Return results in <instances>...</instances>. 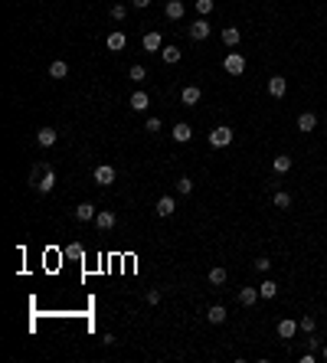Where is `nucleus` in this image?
<instances>
[{"instance_id":"obj_2","label":"nucleus","mask_w":327,"mask_h":363,"mask_svg":"<svg viewBox=\"0 0 327 363\" xmlns=\"http://www.w3.org/2000/svg\"><path fill=\"white\" fill-rule=\"evenodd\" d=\"M210 144H213V148H229V144H232V128H229V124L213 128L210 131Z\"/></svg>"},{"instance_id":"obj_21","label":"nucleus","mask_w":327,"mask_h":363,"mask_svg":"<svg viewBox=\"0 0 327 363\" xmlns=\"http://www.w3.org/2000/svg\"><path fill=\"white\" fill-rule=\"evenodd\" d=\"M226 317H229V311L222 308V304H213V308L206 311V321H210V324H222Z\"/></svg>"},{"instance_id":"obj_16","label":"nucleus","mask_w":327,"mask_h":363,"mask_svg":"<svg viewBox=\"0 0 327 363\" xmlns=\"http://www.w3.org/2000/svg\"><path fill=\"white\" fill-rule=\"evenodd\" d=\"M53 187H56V173H53V167H46V173L36 184V193H53Z\"/></svg>"},{"instance_id":"obj_24","label":"nucleus","mask_w":327,"mask_h":363,"mask_svg":"<svg viewBox=\"0 0 327 363\" xmlns=\"http://www.w3.org/2000/svg\"><path fill=\"white\" fill-rule=\"evenodd\" d=\"M272 167H275L278 173H288V170H291V157H288V154H278V157L272 160Z\"/></svg>"},{"instance_id":"obj_23","label":"nucleus","mask_w":327,"mask_h":363,"mask_svg":"<svg viewBox=\"0 0 327 363\" xmlns=\"http://www.w3.org/2000/svg\"><path fill=\"white\" fill-rule=\"evenodd\" d=\"M259 295H262V298H275V295H278V285L272 282V278H265V282L259 285Z\"/></svg>"},{"instance_id":"obj_34","label":"nucleus","mask_w":327,"mask_h":363,"mask_svg":"<svg viewBox=\"0 0 327 363\" xmlns=\"http://www.w3.org/2000/svg\"><path fill=\"white\" fill-rule=\"evenodd\" d=\"M144 128H148L151 134H154V131H161V118H154V115H151V118H148V124H144Z\"/></svg>"},{"instance_id":"obj_6","label":"nucleus","mask_w":327,"mask_h":363,"mask_svg":"<svg viewBox=\"0 0 327 363\" xmlns=\"http://www.w3.org/2000/svg\"><path fill=\"white\" fill-rule=\"evenodd\" d=\"M95 226L108 233V229H115V226H118V216L111 213V209H99V216H95Z\"/></svg>"},{"instance_id":"obj_4","label":"nucleus","mask_w":327,"mask_h":363,"mask_svg":"<svg viewBox=\"0 0 327 363\" xmlns=\"http://www.w3.org/2000/svg\"><path fill=\"white\" fill-rule=\"evenodd\" d=\"M186 33H190V39H197V43H200V39H206V36H210V23H206V17L193 20V23H190V30H186Z\"/></svg>"},{"instance_id":"obj_17","label":"nucleus","mask_w":327,"mask_h":363,"mask_svg":"<svg viewBox=\"0 0 327 363\" xmlns=\"http://www.w3.org/2000/svg\"><path fill=\"white\" fill-rule=\"evenodd\" d=\"M124 43H128V39H124V33H121V30L108 33V39H105V46H108L111 53H121V50H124Z\"/></svg>"},{"instance_id":"obj_32","label":"nucleus","mask_w":327,"mask_h":363,"mask_svg":"<svg viewBox=\"0 0 327 363\" xmlns=\"http://www.w3.org/2000/svg\"><path fill=\"white\" fill-rule=\"evenodd\" d=\"M111 20H124V13H128V7H124V4H111Z\"/></svg>"},{"instance_id":"obj_28","label":"nucleus","mask_w":327,"mask_h":363,"mask_svg":"<svg viewBox=\"0 0 327 363\" xmlns=\"http://www.w3.org/2000/svg\"><path fill=\"white\" fill-rule=\"evenodd\" d=\"M161 56H164V62H180V56H183V53H180L177 46H164Z\"/></svg>"},{"instance_id":"obj_11","label":"nucleus","mask_w":327,"mask_h":363,"mask_svg":"<svg viewBox=\"0 0 327 363\" xmlns=\"http://www.w3.org/2000/svg\"><path fill=\"white\" fill-rule=\"evenodd\" d=\"M164 13H167V20H183V13H186V7H183V0H167V7H164Z\"/></svg>"},{"instance_id":"obj_25","label":"nucleus","mask_w":327,"mask_h":363,"mask_svg":"<svg viewBox=\"0 0 327 363\" xmlns=\"http://www.w3.org/2000/svg\"><path fill=\"white\" fill-rule=\"evenodd\" d=\"M229 282V271L226 268H213L210 271V285H216V288H219V285H226Z\"/></svg>"},{"instance_id":"obj_7","label":"nucleus","mask_w":327,"mask_h":363,"mask_svg":"<svg viewBox=\"0 0 327 363\" xmlns=\"http://www.w3.org/2000/svg\"><path fill=\"white\" fill-rule=\"evenodd\" d=\"M219 36H222V43H226V50H236V46L242 43V33L236 30V26H222Z\"/></svg>"},{"instance_id":"obj_33","label":"nucleus","mask_w":327,"mask_h":363,"mask_svg":"<svg viewBox=\"0 0 327 363\" xmlns=\"http://www.w3.org/2000/svg\"><path fill=\"white\" fill-rule=\"evenodd\" d=\"M144 301H148V304H161V291H157V288H151L148 295H144Z\"/></svg>"},{"instance_id":"obj_10","label":"nucleus","mask_w":327,"mask_h":363,"mask_svg":"<svg viewBox=\"0 0 327 363\" xmlns=\"http://www.w3.org/2000/svg\"><path fill=\"white\" fill-rule=\"evenodd\" d=\"M314 128H317V115L314 111H301V115H298V131L308 134V131H314Z\"/></svg>"},{"instance_id":"obj_5","label":"nucleus","mask_w":327,"mask_h":363,"mask_svg":"<svg viewBox=\"0 0 327 363\" xmlns=\"http://www.w3.org/2000/svg\"><path fill=\"white\" fill-rule=\"evenodd\" d=\"M141 46H144V53H161L164 50V39H161V33H144V39H141Z\"/></svg>"},{"instance_id":"obj_27","label":"nucleus","mask_w":327,"mask_h":363,"mask_svg":"<svg viewBox=\"0 0 327 363\" xmlns=\"http://www.w3.org/2000/svg\"><path fill=\"white\" fill-rule=\"evenodd\" d=\"M298 327H301V331H304V334H314V331H317V321H314V317H311V314H304V317H301V321H298Z\"/></svg>"},{"instance_id":"obj_12","label":"nucleus","mask_w":327,"mask_h":363,"mask_svg":"<svg viewBox=\"0 0 327 363\" xmlns=\"http://www.w3.org/2000/svg\"><path fill=\"white\" fill-rule=\"evenodd\" d=\"M128 105H131V111H148L151 108V95L148 92H134L128 99Z\"/></svg>"},{"instance_id":"obj_26","label":"nucleus","mask_w":327,"mask_h":363,"mask_svg":"<svg viewBox=\"0 0 327 363\" xmlns=\"http://www.w3.org/2000/svg\"><path fill=\"white\" fill-rule=\"evenodd\" d=\"M272 203H275L278 209H288V206H291V193H285V190H275Z\"/></svg>"},{"instance_id":"obj_15","label":"nucleus","mask_w":327,"mask_h":363,"mask_svg":"<svg viewBox=\"0 0 327 363\" xmlns=\"http://www.w3.org/2000/svg\"><path fill=\"white\" fill-rule=\"evenodd\" d=\"M56 138H59V134H56V128H39L36 131V144H39V148H53Z\"/></svg>"},{"instance_id":"obj_30","label":"nucleus","mask_w":327,"mask_h":363,"mask_svg":"<svg viewBox=\"0 0 327 363\" xmlns=\"http://www.w3.org/2000/svg\"><path fill=\"white\" fill-rule=\"evenodd\" d=\"M177 193H183V197H186V193H193V180L190 177H180L177 180Z\"/></svg>"},{"instance_id":"obj_35","label":"nucleus","mask_w":327,"mask_h":363,"mask_svg":"<svg viewBox=\"0 0 327 363\" xmlns=\"http://www.w3.org/2000/svg\"><path fill=\"white\" fill-rule=\"evenodd\" d=\"M255 268H259V271H268V268H272V259H265V255H262V259H255Z\"/></svg>"},{"instance_id":"obj_31","label":"nucleus","mask_w":327,"mask_h":363,"mask_svg":"<svg viewBox=\"0 0 327 363\" xmlns=\"http://www.w3.org/2000/svg\"><path fill=\"white\" fill-rule=\"evenodd\" d=\"M193 7H197V13H200V17H206V13H213V0H197Z\"/></svg>"},{"instance_id":"obj_18","label":"nucleus","mask_w":327,"mask_h":363,"mask_svg":"<svg viewBox=\"0 0 327 363\" xmlns=\"http://www.w3.org/2000/svg\"><path fill=\"white\" fill-rule=\"evenodd\" d=\"M200 99H203V92H200V85H186L183 92H180V102H183V105H197Z\"/></svg>"},{"instance_id":"obj_19","label":"nucleus","mask_w":327,"mask_h":363,"mask_svg":"<svg viewBox=\"0 0 327 363\" xmlns=\"http://www.w3.org/2000/svg\"><path fill=\"white\" fill-rule=\"evenodd\" d=\"M295 331H298V321H288V317H282V321H278V337L291 340V337H295Z\"/></svg>"},{"instance_id":"obj_1","label":"nucleus","mask_w":327,"mask_h":363,"mask_svg":"<svg viewBox=\"0 0 327 363\" xmlns=\"http://www.w3.org/2000/svg\"><path fill=\"white\" fill-rule=\"evenodd\" d=\"M222 69H226L229 75H242V72H246V56H242V53H226Z\"/></svg>"},{"instance_id":"obj_38","label":"nucleus","mask_w":327,"mask_h":363,"mask_svg":"<svg viewBox=\"0 0 327 363\" xmlns=\"http://www.w3.org/2000/svg\"><path fill=\"white\" fill-rule=\"evenodd\" d=\"M321 357H324V360H327V344H324V353H321Z\"/></svg>"},{"instance_id":"obj_37","label":"nucleus","mask_w":327,"mask_h":363,"mask_svg":"<svg viewBox=\"0 0 327 363\" xmlns=\"http://www.w3.org/2000/svg\"><path fill=\"white\" fill-rule=\"evenodd\" d=\"M131 4H134L137 10H144V7H151V0H131Z\"/></svg>"},{"instance_id":"obj_29","label":"nucleus","mask_w":327,"mask_h":363,"mask_svg":"<svg viewBox=\"0 0 327 363\" xmlns=\"http://www.w3.org/2000/svg\"><path fill=\"white\" fill-rule=\"evenodd\" d=\"M128 79H131V82H144V79H148V69L134 62V66H131V72H128Z\"/></svg>"},{"instance_id":"obj_36","label":"nucleus","mask_w":327,"mask_h":363,"mask_svg":"<svg viewBox=\"0 0 327 363\" xmlns=\"http://www.w3.org/2000/svg\"><path fill=\"white\" fill-rule=\"evenodd\" d=\"M317 347H321V337H317V334H308V350H317Z\"/></svg>"},{"instance_id":"obj_3","label":"nucleus","mask_w":327,"mask_h":363,"mask_svg":"<svg viewBox=\"0 0 327 363\" xmlns=\"http://www.w3.org/2000/svg\"><path fill=\"white\" fill-rule=\"evenodd\" d=\"M92 177H95V184H99V187H111V184H115V177H118V173H115V167H111V164H99V167H95V173H92Z\"/></svg>"},{"instance_id":"obj_13","label":"nucleus","mask_w":327,"mask_h":363,"mask_svg":"<svg viewBox=\"0 0 327 363\" xmlns=\"http://www.w3.org/2000/svg\"><path fill=\"white\" fill-rule=\"evenodd\" d=\"M154 213L157 216H173V213H177V200H173V197H161V200H157V206H154Z\"/></svg>"},{"instance_id":"obj_14","label":"nucleus","mask_w":327,"mask_h":363,"mask_svg":"<svg viewBox=\"0 0 327 363\" xmlns=\"http://www.w3.org/2000/svg\"><path fill=\"white\" fill-rule=\"evenodd\" d=\"M285 92H288V82H285L282 75H272V79H268V95H272V99H282Z\"/></svg>"},{"instance_id":"obj_9","label":"nucleus","mask_w":327,"mask_h":363,"mask_svg":"<svg viewBox=\"0 0 327 363\" xmlns=\"http://www.w3.org/2000/svg\"><path fill=\"white\" fill-rule=\"evenodd\" d=\"M95 216H99L95 203H79V206H75V219H79V222H92Z\"/></svg>"},{"instance_id":"obj_20","label":"nucleus","mask_w":327,"mask_h":363,"mask_svg":"<svg viewBox=\"0 0 327 363\" xmlns=\"http://www.w3.org/2000/svg\"><path fill=\"white\" fill-rule=\"evenodd\" d=\"M255 298H262L259 288H239V304H242V308H252Z\"/></svg>"},{"instance_id":"obj_8","label":"nucleus","mask_w":327,"mask_h":363,"mask_svg":"<svg viewBox=\"0 0 327 363\" xmlns=\"http://www.w3.org/2000/svg\"><path fill=\"white\" fill-rule=\"evenodd\" d=\"M170 134H173V141H177V144H186V141L193 138V128H190L186 121H177V124H173V131H170Z\"/></svg>"},{"instance_id":"obj_22","label":"nucleus","mask_w":327,"mask_h":363,"mask_svg":"<svg viewBox=\"0 0 327 363\" xmlns=\"http://www.w3.org/2000/svg\"><path fill=\"white\" fill-rule=\"evenodd\" d=\"M66 75H69V66L62 59H56L53 66H50V79H66Z\"/></svg>"}]
</instances>
